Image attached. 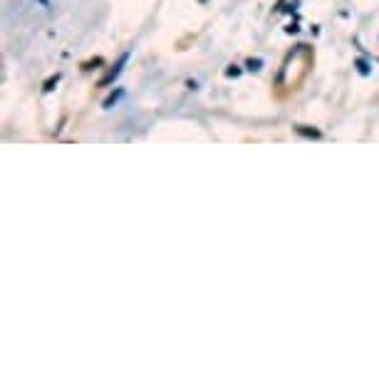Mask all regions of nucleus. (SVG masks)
<instances>
[{"instance_id": "1", "label": "nucleus", "mask_w": 379, "mask_h": 379, "mask_svg": "<svg viewBox=\"0 0 379 379\" xmlns=\"http://www.w3.org/2000/svg\"><path fill=\"white\" fill-rule=\"evenodd\" d=\"M124 62H127V55H121L117 65H114V67H112V70H109V72H107V75H104V77L99 80V87H109V85H112V82L117 80L119 72H121V67H124Z\"/></svg>"}, {"instance_id": "2", "label": "nucleus", "mask_w": 379, "mask_h": 379, "mask_svg": "<svg viewBox=\"0 0 379 379\" xmlns=\"http://www.w3.org/2000/svg\"><path fill=\"white\" fill-rule=\"evenodd\" d=\"M297 132H300V134H305V137H320V132H318V129H300V127H297Z\"/></svg>"}, {"instance_id": "3", "label": "nucleus", "mask_w": 379, "mask_h": 379, "mask_svg": "<svg viewBox=\"0 0 379 379\" xmlns=\"http://www.w3.org/2000/svg\"><path fill=\"white\" fill-rule=\"evenodd\" d=\"M119 97H121V92H114V94H112V97H109V99H107V102H104V107H112V104H114V102H117Z\"/></svg>"}, {"instance_id": "4", "label": "nucleus", "mask_w": 379, "mask_h": 379, "mask_svg": "<svg viewBox=\"0 0 379 379\" xmlns=\"http://www.w3.org/2000/svg\"><path fill=\"white\" fill-rule=\"evenodd\" d=\"M357 67H359V72H362V75H367V72H369V67H367V62H364V59H357Z\"/></svg>"}, {"instance_id": "5", "label": "nucleus", "mask_w": 379, "mask_h": 379, "mask_svg": "<svg viewBox=\"0 0 379 379\" xmlns=\"http://www.w3.org/2000/svg\"><path fill=\"white\" fill-rule=\"evenodd\" d=\"M59 82V75H55V77H52V80H47V85H45V89H47V92H50V89L55 87V85H57Z\"/></svg>"}, {"instance_id": "6", "label": "nucleus", "mask_w": 379, "mask_h": 379, "mask_svg": "<svg viewBox=\"0 0 379 379\" xmlns=\"http://www.w3.org/2000/svg\"><path fill=\"white\" fill-rule=\"evenodd\" d=\"M248 70H261V59H250V62H248Z\"/></svg>"}, {"instance_id": "7", "label": "nucleus", "mask_w": 379, "mask_h": 379, "mask_svg": "<svg viewBox=\"0 0 379 379\" xmlns=\"http://www.w3.org/2000/svg\"><path fill=\"white\" fill-rule=\"evenodd\" d=\"M37 3H40V5H45V8L50 5V0H37Z\"/></svg>"}, {"instance_id": "8", "label": "nucleus", "mask_w": 379, "mask_h": 379, "mask_svg": "<svg viewBox=\"0 0 379 379\" xmlns=\"http://www.w3.org/2000/svg\"><path fill=\"white\" fill-rule=\"evenodd\" d=\"M201 3H206V0H201Z\"/></svg>"}]
</instances>
